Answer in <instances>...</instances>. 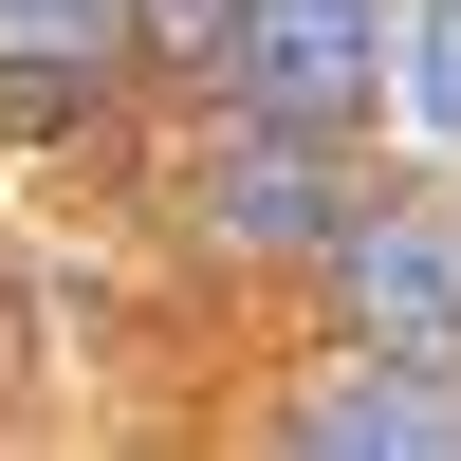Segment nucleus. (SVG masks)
Returning a JSON list of instances; mask_svg holds the SVG:
<instances>
[{
  "label": "nucleus",
  "mask_w": 461,
  "mask_h": 461,
  "mask_svg": "<svg viewBox=\"0 0 461 461\" xmlns=\"http://www.w3.org/2000/svg\"><path fill=\"white\" fill-rule=\"evenodd\" d=\"M332 277H351L369 351L461 369V203H351V221H332Z\"/></svg>",
  "instance_id": "obj_1"
},
{
  "label": "nucleus",
  "mask_w": 461,
  "mask_h": 461,
  "mask_svg": "<svg viewBox=\"0 0 461 461\" xmlns=\"http://www.w3.org/2000/svg\"><path fill=\"white\" fill-rule=\"evenodd\" d=\"M295 443L351 461V443H461V369H369V388H314L295 406Z\"/></svg>",
  "instance_id": "obj_3"
},
{
  "label": "nucleus",
  "mask_w": 461,
  "mask_h": 461,
  "mask_svg": "<svg viewBox=\"0 0 461 461\" xmlns=\"http://www.w3.org/2000/svg\"><path fill=\"white\" fill-rule=\"evenodd\" d=\"M221 240H332V185H314V130L258 111V148L221 167Z\"/></svg>",
  "instance_id": "obj_4"
},
{
  "label": "nucleus",
  "mask_w": 461,
  "mask_h": 461,
  "mask_svg": "<svg viewBox=\"0 0 461 461\" xmlns=\"http://www.w3.org/2000/svg\"><path fill=\"white\" fill-rule=\"evenodd\" d=\"M0 37H19V56H93L111 0H0Z\"/></svg>",
  "instance_id": "obj_7"
},
{
  "label": "nucleus",
  "mask_w": 461,
  "mask_h": 461,
  "mask_svg": "<svg viewBox=\"0 0 461 461\" xmlns=\"http://www.w3.org/2000/svg\"><path fill=\"white\" fill-rule=\"evenodd\" d=\"M388 37H406V111L461 148V0H388Z\"/></svg>",
  "instance_id": "obj_5"
},
{
  "label": "nucleus",
  "mask_w": 461,
  "mask_h": 461,
  "mask_svg": "<svg viewBox=\"0 0 461 461\" xmlns=\"http://www.w3.org/2000/svg\"><path fill=\"white\" fill-rule=\"evenodd\" d=\"M221 56H240V93L277 111V130H351L369 74H388V0H240Z\"/></svg>",
  "instance_id": "obj_2"
},
{
  "label": "nucleus",
  "mask_w": 461,
  "mask_h": 461,
  "mask_svg": "<svg viewBox=\"0 0 461 461\" xmlns=\"http://www.w3.org/2000/svg\"><path fill=\"white\" fill-rule=\"evenodd\" d=\"M111 19H130L148 56H185V74H221V19H240V0H111Z\"/></svg>",
  "instance_id": "obj_6"
}]
</instances>
